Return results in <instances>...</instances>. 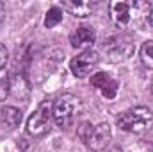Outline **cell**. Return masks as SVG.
Segmentation results:
<instances>
[{"mask_svg": "<svg viewBox=\"0 0 153 152\" xmlns=\"http://www.w3.org/2000/svg\"><path fill=\"white\" fill-rule=\"evenodd\" d=\"M116 123L119 129H123L126 132L141 134L153 125V113L144 106H137V108H132V109L121 113L117 116Z\"/></svg>", "mask_w": 153, "mask_h": 152, "instance_id": "cell-1", "label": "cell"}, {"mask_svg": "<svg viewBox=\"0 0 153 152\" xmlns=\"http://www.w3.org/2000/svg\"><path fill=\"white\" fill-rule=\"evenodd\" d=\"M105 56L109 57L111 63H121L126 61L128 57H132L135 47H134V39L128 34H114L103 41L102 45Z\"/></svg>", "mask_w": 153, "mask_h": 152, "instance_id": "cell-2", "label": "cell"}, {"mask_svg": "<svg viewBox=\"0 0 153 152\" xmlns=\"http://www.w3.org/2000/svg\"><path fill=\"white\" fill-rule=\"evenodd\" d=\"M52 118H53V102L52 100H43L38 106V109L27 120V132L34 138L45 136L50 129Z\"/></svg>", "mask_w": 153, "mask_h": 152, "instance_id": "cell-3", "label": "cell"}, {"mask_svg": "<svg viewBox=\"0 0 153 152\" xmlns=\"http://www.w3.org/2000/svg\"><path fill=\"white\" fill-rule=\"evenodd\" d=\"M76 109H78V99L75 95H71V93L61 95L53 102V122L61 129H68L75 120Z\"/></svg>", "mask_w": 153, "mask_h": 152, "instance_id": "cell-4", "label": "cell"}, {"mask_svg": "<svg viewBox=\"0 0 153 152\" xmlns=\"http://www.w3.org/2000/svg\"><path fill=\"white\" fill-rule=\"evenodd\" d=\"M98 63H100V54L96 50H93V48H85V50H82L78 56H75L71 59L70 68H71L75 77L84 79V77H89L94 72Z\"/></svg>", "mask_w": 153, "mask_h": 152, "instance_id": "cell-5", "label": "cell"}, {"mask_svg": "<svg viewBox=\"0 0 153 152\" xmlns=\"http://www.w3.org/2000/svg\"><path fill=\"white\" fill-rule=\"evenodd\" d=\"M111 140H112L111 125H109V123H98V125L93 129V132H91L89 140L85 141V145H87L91 150L100 152V150H103V149L109 147Z\"/></svg>", "mask_w": 153, "mask_h": 152, "instance_id": "cell-6", "label": "cell"}, {"mask_svg": "<svg viewBox=\"0 0 153 152\" xmlns=\"http://www.w3.org/2000/svg\"><path fill=\"white\" fill-rule=\"evenodd\" d=\"M91 84L105 97V99H114L117 90H119V82L112 79L109 74L105 72H96L94 75L91 77Z\"/></svg>", "mask_w": 153, "mask_h": 152, "instance_id": "cell-7", "label": "cell"}, {"mask_svg": "<svg viewBox=\"0 0 153 152\" xmlns=\"http://www.w3.org/2000/svg\"><path fill=\"white\" fill-rule=\"evenodd\" d=\"M94 39H96V32H94V29L89 27V25H80V27H76V31L71 32V36H70V41H71V45H73L75 48L91 47V45L94 43Z\"/></svg>", "mask_w": 153, "mask_h": 152, "instance_id": "cell-8", "label": "cell"}, {"mask_svg": "<svg viewBox=\"0 0 153 152\" xmlns=\"http://www.w3.org/2000/svg\"><path fill=\"white\" fill-rule=\"evenodd\" d=\"M109 16L116 25L125 27L130 22V4L126 2H111L109 4Z\"/></svg>", "mask_w": 153, "mask_h": 152, "instance_id": "cell-9", "label": "cell"}, {"mask_svg": "<svg viewBox=\"0 0 153 152\" xmlns=\"http://www.w3.org/2000/svg\"><path fill=\"white\" fill-rule=\"evenodd\" d=\"M11 93L20 99V100H27L29 99V93H30V86H29V81L25 74H16V75L11 77Z\"/></svg>", "mask_w": 153, "mask_h": 152, "instance_id": "cell-10", "label": "cell"}, {"mask_svg": "<svg viewBox=\"0 0 153 152\" xmlns=\"http://www.w3.org/2000/svg\"><path fill=\"white\" fill-rule=\"evenodd\" d=\"M0 122L7 127V129H16L22 123V111L18 108L13 106H5L0 111Z\"/></svg>", "mask_w": 153, "mask_h": 152, "instance_id": "cell-11", "label": "cell"}, {"mask_svg": "<svg viewBox=\"0 0 153 152\" xmlns=\"http://www.w3.org/2000/svg\"><path fill=\"white\" fill-rule=\"evenodd\" d=\"M93 7L94 5L91 2H64L61 9H66L75 18H85L93 13Z\"/></svg>", "mask_w": 153, "mask_h": 152, "instance_id": "cell-12", "label": "cell"}, {"mask_svg": "<svg viewBox=\"0 0 153 152\" xmlns=\"http://www.w3.org/2000/svg\"><path fill=\"white\" fill-rule=\"evenodd\" d=\"M62 20V9L61 7H50L46 11V16H45V27L46 29H53L55 25H59Z\"/></svg>", "mask_w": 153, "mask_h": 152, "instance_id": "cell-13", "label": "cell"}, {"mask_svg": "<svg viewBox=\"0 0 153 152\" xmlns=\"http://www.w3.org/2000/svg\"><path fill=\"white\" fill-rule=\"evenodd\" d=\"M11 95V77L5 70L0 72V102H4Z\"/></svg>", "mask_w": 153, "mask_h": 152, "instance_id": "cell-14", "label": "cell"}, {"mask_svg": "<svg viewBox=\"0 0 153 152\" xmlns=\"http://www.w3.org/2000/svg\"><path fill=\"white\" fill-rule=\"evenodd\" d=\"M141 59H143V63L148 68H153V41L143 43V47H141Z\"/></svg>", "mask_w": 153, "mask_h": 152, "instance_id": "cell-15", "label": "cell"}, {"mask_svg": "<svg viewBox=\"0 0 153 152\" xmlns=\"http://www.w3.org/2000/svg\"><path fill=\"white\" fill-rule=\"evenodd\" d=\"M93 125L89 123V122H82L80 125H78V138L85 143L87 140H89V136H91V132H93Z\"/></svg>", "mask_w": 153, "mask_h": 152, "instance_id": "cell-16", "label": "cell"}, {"mask_svg": "<svg viewBox=\"0 0 153 152\" xmlns=\"http://www.w3.org/2000/svg\"><path fill=\"white\" fill-rule=\"evenodd\" d=\"M7 56H9V54H7V48L0 43V72L4 70V66H5V63H7Z\"/></svg>", "mask_w": 153, "mask_h": 152, "instance_id": "cell-17", "label": "cell"}, {"mask_svg": "<svg viewBox=\"0 0 153 152\" xmlns=\"http://www.w3.org/2000/svg\"><path fill=\"white\" fill-rule=\"evenodd\" d=\"M4 22H5V5L0 2V29H2Z\"/></svg>", "mask_w": 153, "mask_h": 152, "instance_id": "cell-18", "label": "cell"}, {"mask_svg": "<svg viewBox=\"0 0 153 152\" xmlns=\"http://www.w3.org/2000/svg\"><path fill=\"white\" fill-rule=\"evenodd\" d=\"M148 23L153 27V4H152V7H150V16H148Z\"/></svg>", "mask_w": 153, "mask_h": 152, "instance_id": "cell-19", "label": "cell"}, {"mask_svg": "<svg viewBox=\"0 0 153 152\" xmlns=\"http://www.w3.org/2000/svg\"><path fill=\"white\" fill-rule=\"evenodd\" d=\"M112 152H121V149H114V150H112Z\"/></svg>", "mask_w": 153, "mask_h": 152, "instance_id": "cell-20", "label": "cell"}, {"mask_svg": "<svg viewBox=\"0 0 153 152\" xmlns=\"http://www.w3.org/2000/svg\"><path fill=\"white\" fill-rule=\"evenodd\" d=\"M152 93H153V84H152Z\"/></svg>", "mask_w": 153, "mask_h": 152, "instance_id": "cell-21", "label": "cell"}]
</instances>
